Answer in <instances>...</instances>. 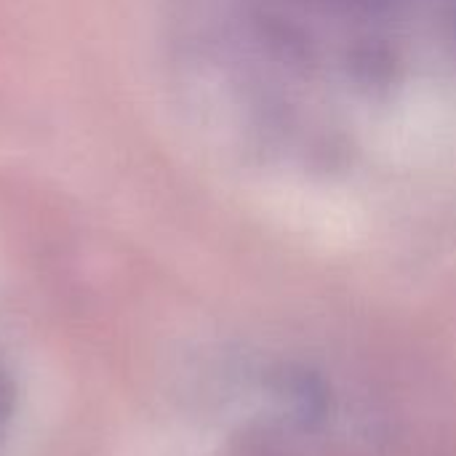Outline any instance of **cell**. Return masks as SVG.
I'll use <instances>...</instances> for the list:
<instances>
[{
  "label": "cell",
  "mask_w": 456,
  "mask_h": 456,
  "mask_svg": "<svg viewBox=\"0 0 456 456\" xmlns=\"http://www.w3.org/2000/svg\"><path fill=\"white\" fill-rule=\"evenodd\" d=\"M11 387H8V382L0 377V436H3V430H5V425H8V417H11Z\"/></svg>",
  "instance_id": "6da1fadb"
}]
</instances>
